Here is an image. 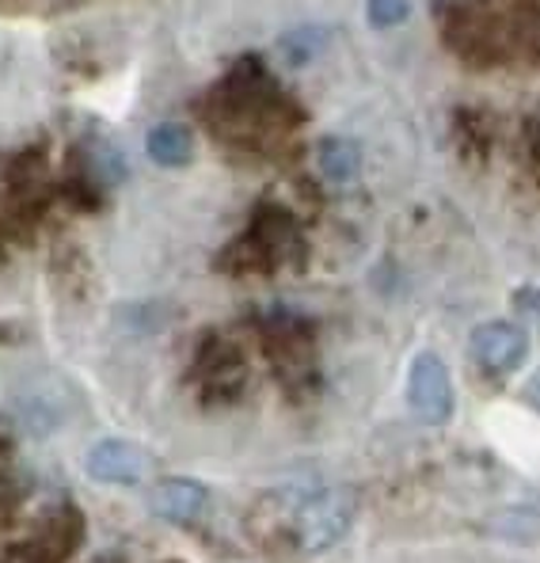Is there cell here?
Returning <instances> with one entry per match:
<instances>
[{
  "mask_svg": "<svg viewBox=\"0 0 540 563\" xmlns=\"http://www.w3.org/2000/svg\"><path fill=\"white\" fill-rule=\"evenodd\" d=\"M469 354L492 374H514L529 358V331L514 320H487L469 335Z\"/></svg>",
  "mask_w": 540,
  "mask_h": 563,
  "instance_id": "3",
  "label": "cell"
},
{
  "mask_svg": "<svg viewBox=\"0 0 540 563\" xmlns=\"http://www.w3.org/2000/svg\"><path fill=\"white\" fill-rule=\"evenodd\" d=\"M415 0H365V15H370V27L393 31L400 23L411 20Z\"/></svg>",
  "mask_w": 540,
  "mask_h": 563,
  "instance_id": "10",
  "label": "cell"
},
{
  "mask_svg": "<svg viewBox=\"0 0 540 563\" xmlns=\"http://www.w3.org/2000/svg\"><path fill=\"white\" fill-rule=\"evenodd\" d=\"M145 153L161 168H183L195 161V134L179 122H156L145 134Z\"/></svg>",
  "mask_w": 540,
  "mask_h": 563,
  "instance_id": "8",
  "label": "cell"
},
{
  "mask_svg": "<svg viewBox=\"0 0 540 563\" xmlns=\"http://www.w3.org/2000/svg\"><path fill=\"white\" fill-rule=\"evenodd\" d=\"M80 544H85V518H80V510L69 507L43 529L35 544V563H65Z\"/></svg>",
  "mask_w": 540,
  "mask_h": 563,
  "instance_id": "6",
  "label": "cell"
},
{
  "mask_svg": "<svg viewBox=\"0 0 540 563\" xmlns=\"http://www.w3.org/2000/svg\"><path fill=\"white\" fill-rule=\"evenodd\" d=\"M331 35L328 27H320V23H301V27H289L286 35L278 38V57L289 65V69H305L309 62L328 49Z\"/></svg>",
  "mask_w": 540,
  "mask_h": 563,
  "instance_id": "9",
  "label": "cell"
},
{
  "mask_svg": "<svg viewBox=\"0 0 540 563\" xmlns=\"http://www.w3.org/2000/svg\"><path fill=\"white\" fill-rule=\"evenodd\" d=\"M316 168H320V176L328 179V184L343 187V184H354L362 172V148L354 137H323L320 148H316Z\"/></svg>",
  "mask_w": 540,
  "mask_h": 563,
  "instance_id": "7",
  "label": "cell"
},
{
  "mask_svg": "<svg viewBox=\"0 0 540 563\" xmlns=\"http://www.w3.org/2000/svg\"><path fill=\"white\" fill-rule=\"evenodd\" d=\"M91 563H126V556L122 552H103V556H96Z\"/></svg>",
  "mask_w": 540,
  "mask_h": 563,
  "instance_id": "13",
  "label": "cell"
},
{
  "mask_svg": "<svg viewBox=\"0 0 540 563\" xmlns=\"http://www.w3.org/2000/svg\"><path fill=\"white\" fill-rule=\"evenodd\" d=\"M210 487L202 479H190V476H172L161 479V484L148 492V507L156 510L161 518L168 521H195L210 510Z\"/></svg>",
  "mask_w": 540,
  "mask_h": 563,
  "instance_id": "5",
  "label": "cell"
},
{
  "mask_svg": "<svg viewBox=\"0 0 540 563\" xmlns=\"http://www.w3.org/2000/svg\"><path fill=\"white\" fill-rule=\"evenodd\" d=\"M453 563H495V560H453Z\"/></svg>",
  "mask_w": 540,
  "mask_h": 563,
  "instance_id": "15",
  "label": "cell"
},
{
  "mask_svg": "<svg viewBox=\"0 0 540 563\" xmlns=\"http://www.w3.org/2000/svg\"><path fill=\"white\" fill-rule=\"evenodd\" d=\"M518 309L533 312V317H540V289H521L518 294Z\"/></svg>",
  "mask_w": 540,
  "mask_h": 563,
  "instance_id": "11",
  "label": "cell"
},
{
  "mask_svg": "<svg viewBox=\"0 0 540 563\" xmlns=\"http://www.w3.org/2000/svg\"><path fill=\"white\" fill-rule=\"evenodd\" d=\"M148 453L141 450L137 442H126V438H103L88 450L85 457V472L99 484H122L134 487L148 476Z\"/></svg>",
  "mask_w": 540,
  "mask_h": 563,
  "instance_id": "4",
  "label": "cell"
},
{
  "mask_svg": "<svg viewBox=\"0 0 540 563\" xmlns=\"http://www.w3.org/2000/svg\"><path fill=\"white\" fill-rule=\"evenodd\" d=\"M274 499L286 503V515H294V541L301 552L320 556V552L335 549L346 533H351L359 507L354 495L346 492H328L320 484H301V487H282L274 492Z\"/></svg>",
  "mask_w": 540,
  "mask_h": 563,
  "instance_id": "1",
  "label": "cell"
},
{
  "mask_svg": "<svg viewBox=\"0 0 540 563\" xmlns=\"http://www.w3.org/2000/svg\"><path fill=\"white\" fill-rule=\"evenodd\" d=\"M526 400H529V408L540 411V369L533 377H529V385H526Z\"/></svg>",
  "mask_w": 540,
  "mask_h": 563,
  "instance_id": "12",
  "label": "cell"
},
{
  "mask_svg": "<svg viewBox=\"0 0 540 563\" xmlns=\"http://www.w3.org/2000/svg\"><path fill=\"white\" fill-rule=\"evenodd\" d=\"M407 408H411V416L419 422H427V427H442V422L453 419L456 411L453 377L434 351L415 354L411 369H407Z\"/></svg>",
  "mask_w": 540,
  "mask_h": 563,
  "instance_id": "2",
  "label": "cell"
},
{
  "mask_svg": "<svg viewBox=\"0 0 540 563\" xmlns=\"http://www.w3.org/2000/svg\"><path fill=\"white\" fill-rule=\"evenodd\" d=\"M15 339H20V331L8 328V324H0V343H15Z\"/></svg>",
  "mask_w": 540,
  "mask_h": 563,
  "instance_id": "14",
  "label": "cell"
}]
</instances>
